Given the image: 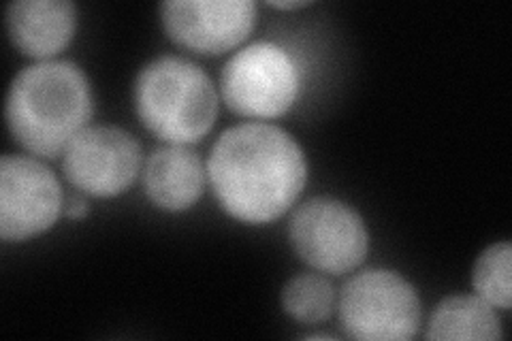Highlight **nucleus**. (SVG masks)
Here are the masks:
<instances>
[{"mask_svg":"<svg viewBox=\"0 0 512 341\" xmlns=\"http://www.w3.org/2000/svg\"><path fill=\"white\" fill-rule=\"evenodd\" d=\"M333 286L316 273H303L288 280L282 290V305L288 316L299 322H320L333 310Z\"/></svg>","mask_w":512,"mask_h":341,"instance_id":"obj_13","label":"nucleus"},{"mask_svg":"<svg viewBox=\"0 0 512 341\" xmlns=\"http://www.w3.org/2000/svg\"><path fill=\"white\" fill-rule=\"evenodd\" d=\"M148 197L163 209L180 211L195 203L205 184V169L199 154L184 145L158 148L143 173Z\"/></svg>","mask_w":512,"mask_h":341,"instance_id":"obj_11","label":"nucleus"},{"mask_svg":"<svg viewBox=\"0 0 512 341\" xmlns=\"http://www.w3.org/2000/svg\"><path fill=\"white\" fill-rule=\"evenodd\" d=\"M291 241L301 261L327 273L352 271L367 254L363 218L346 203L327 197L312 199L295 211Z\"/></svg>","mask_w":512,"mask_h":341,"instance_id":"obj_6","label":"nucleus"},{"mask_svg":"<svg viewBox=\"0 0 512 341\" xmlns=\"http://www.w3.org/2000/svg\"><path fill=\"white\" fill-rule=\"evenodd\" d=\"M510 243L502 241L478 256L474 267V288L491 307H510Z\"/></svg>","mask_w":512,"mask_h":341,"instance_id":"obj_14","label":"nucleus"},{"mask_svg":"<svg viewBox=\"0 0 512 341\" xmlns=\"http://www.w3.org/2000/svg\"><path fill=\"white\" fill-rule=\"evenodd\" d=\"M340 320L344 331L355 339H410L421 324V303L402 275L367 269L342 288Z\"/></svg>","mask_w":512,"mask_h":341,"instance_id":"obj_4","label":"nucleus"},{"mask_svg":"<svg viewBox=\"0 0 512 341\" xmlns=\"http://www.w3.org/2000/svg\"><path fill=\"white\" fill-rule=\"evenodd\" d=\"M220 205L237 220L280 218L306 186L308 165L297 141L271 124H239L216 141L207 162Z\"/></svg>","mask_w":512,"mask_h":341,"instance_id":"obj_1","label":"nucleus"},{"mask_svg":"<svg viewBox=\"0 0 512 341\" xmlns=\"http://www.w3.org/2000/svg\"><path fill=\"white\" fill-rule=\"evenodd\" d=\"M429 339H500V318L480 297L444 299L429 320Z\"/></svg>","mask_w":512,"mask_h":341,"instance_id":"obj_12","label":"nucleus"},{"mask_svg":"<svg viewBox=\"0 0 512 341\" xmlns=\"http://www.w3.org/2000/svg\"><path fill=\"white\" fill-rule=\"evenodd\" d=\"M160 15L169 37L186 50L222 54L250 35L256 7L250 0H169Z\"/></svg>","mask_w":512,"mask_h":341,"instance_id":"obj_9","label":"nucleus"},{"mask_svg":"<svg viewBox=\"0 0 512 341\" xmlns=\"http://www.w3.org/2000/svg\"><path fill=\"white\" fill-rule=\"evenodd\" d=\"M67 214H69V218H84V216L88 214V203H86V199L73 197V199L69 201Z\"/></svg>","mask_w":512,"mask_h":341,"instance_id":"obj_15","label":"nucleus"},{"mask_svg":"<svg viewBox=\"0 0 512 341\" xmlns=\"http://www.w3.org/2000/svg\"><path fill=\"white\" fill-rule=\"evenodd\" d=\"M141 165L139 143L118 126L84 128L64 150L67 180L94 197H116L135 182Z\"/></svg>","mask_w":512,"mask_h":341,"instance_id":"obj_8","label":"nucleus"},{"mask_svg":"<svg viewBox=\"0 0 512 341\" xmlns=\"http://www.w3.org/2000/svg\"><path fill=\"white\" fill-rule=\"evenodd\" d=\"M271 5L278 7V9H299V7H306L308 3H293V0H291V3H271Z\"/></svg>","mask_w":512,"mask_h":341,"instance_id":"obj_16","label":"nucleus"},{"mask_svg":"<svg viewBox=\"0 0 512 341\" xmlns=\"http://www.w3.org/2000/svg\"><path fill=\"white\" fill-rule=\"evenodd\" d=\"M62 209L56 175L35 158L0 160V237L24 241L50 229Z\"/></svg>","mask_w":512,"mask_h":341,"instance_id":"obj_7","label":"nucleus"},{"mask_svg":"<svg viewBox=\"0 0 512 341\" xmlns=\"http://www.w3.org/2000/svg\"><path fill=\"white\" fill-rule=\"evenodd\" d=\"M77 11L67 0H18L7 9V30L18 50L50 58L69 45Z\"/></svg>","mask_w":512,"mask_h":341,"instance_id":"obj_10","label":"nucleus"},{"mask_svg":"<svg viewBox=\"0 0 512 341\" xmlns=\"http://www.w3.org/2000/svg\"><path fill=\"white\" fill-rule=\"evenodd\" d=\"M135 107L148 131L173 145L195 143L218 116L212 79L195 62L163 56L137 77Z\"/></svg>","mask_w":512,"mask_h":341,"instance_id":"obj_3","label":"nucleus"},{"mask_svg":"<svg viewBox=\"0 0 512 341\" xmlns=\"http://www.w3.org/2000/svg\"><path fill=\"white\" fill-rule=\"evenodd\" d=\"M92 118V92L82 69L67 60L39 62L13 79L9 131L24 150L58 156Z\"/></svg>","mask_w":512,"mask_h":341,"instance_id":"obj_2","label":"nucleus"},{"mask_svg":"<svg viewBox=\"0 0 512 341\" xmlns=\"http://www.w3.org/2000/svg\"><path fill=\"white\" fill-rule=\"evenodd\" d=\"M224 103L246 118H276L299 92L297 64L274 43H252L237 52L220 75Z\"/></svg>","mask_w":512,"mask_h":341,"instance_id":"obj_5","label":"nucleus"}]
</instances>
